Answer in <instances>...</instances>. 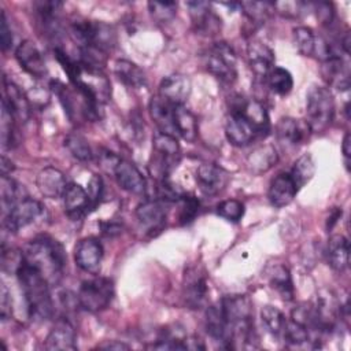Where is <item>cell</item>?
<instances>
[{
	"instance_id": "obj_1",
	"label": "cell",
	"mask_w": 351,
	"mask_h": 351,
	"mask_svg": "<svg viewBox=\"0 0 351 351\" xmlns=\"http://www.w3.org/2000/svg\"><path fill=\"white\" fill-rule=\"evenodd\" d=\"M25 261L49 282L56 285L63 277L66 252L59 241L49 236H38L23 248Z\"/></svg>"
},
{
	"instance_id": "obj_2",
	"label": "cell",
	"mask_w": 351,
	"mask_h": 351,
	"mask_svg": "<svg viewBox=\"0 0 351 351\" xmlns=\"http://www.w3.org/2000/svg\"><path fill=\"white\" fill-rule=\"evenodd\" d=\"M15 276L21 284L29 317L34 319L51 318L53 302L49 293V282L26 261H23Z\"/></svg>"
},
{
	"instance_id": "obj_3",
	"label": "cell",
	"mask_w": 351,
	"mask_h": 351,
	"mask_svg": "<svg viewBox=\"0 0 351 351\" xmlns=\"http://www.w3.org/2000/svg\"><path fill=\"white\" fill-rule=\"evenodd\" d=\"M181 156L180 144L176 136L156 133L152 140V156L149 162V173L158 181L166 180L177 167Z\"/></svg>"
},
{
	"instance_id": "obj_4",
	"label": "cell",
	"mask_w": 351,
	"mask_h": 351,
	"mask_svg": "<svg viewBox=\"0 0 351 351\" xmlns=\"http://www.w3.org/2000/svg\"><path fill=\"white\" fill-rule=\"evenodd\" d=\"M335 100L325 86H313L307 93L306 122L311 132H324L333 121Z\"/></svg>"
},
{
	"instance_id": "obj_5",
	"label": "cell",
	"mask_w": 351,
	"mask_h": 351,
	"mask_svg": "<svg viewBox=\"0 0 351 351\" xmlns=\"http://www.w3.org/2000/svg\"><path fill=\"white\" fill-rule=\"evenodd\" d=\"M71 30L81 45L93 47L106 53L117 44L115 30L104 22L80 19L73 23Z\"/></svg>"
},
{
	"instance_id": "obj_6",
	"label": "cell",
	"mask_w": 351,
	"mask_h": 351,
	"mask_svg": "<svg viewBox=\"0 0 351 351\" xmlns=\"http://www.w3.org/2000/svg\"><path fill=\"white\" fill-rule=\"evenodd\" d=\"M114 282L107 277L85 280L78 291V304L90 313L104 310L112 300Z\"/></svg>"
},
{
	"instance_id": "obj_7",
	"label": "cell",
	"mask_w": 351,
	"mask_h": 351,
	"mask_svg": "<svg viewBox=\"0 0 351 351\" xmlns=\"http://www.w3.org/2000/svg\"><path fill=\"white\" fill-rule=\"evenodd\" d=\"M206 69L222 82L232 84L237 77V59L233 48L226 43H215L206 56Z\"/></svg>"
},
{
	"instance_id": "obj_8",
	"label": "cell",
	"mask_w": 351,
	"mask_h": 351,
	"mask_svg": "<svg viewBox=\"0 0 351 351\" xmlns=\"http://www.w3.org/2000/svg\"><path fill=\"white\" fill-rule=\"evenodd\" d=\"M43 214V204L32 197H25L3 214V228L11 233L33 223Z\"/></svg>"
},
{
	"instance_id": "obj_9",
	"label": "cell",
	"mask_w": 351,
	"mask_h": 351,
	"mask_svg": "<svg viewBox=\"0 0 351 351\" xmlns=\"http://www.w3.org/2000/svg\"><path fill=\"white\" fill-rule=\"evenodd\" d=\"M222 314L229 325V333L233 326L252 322V303L245 295H228L219 302Z\"/></svg>"
},
{
	"instance_id": "obj_10",
	"label": "cell",
	"mask_w": 351,
	"mask_h": 351,
	"mask_svg": "<svg viewBox=\"0 0 351 351\" xmlns=\"http://www.w3.org/2000/svg\"><path fill=\"white\" fill-rule=\"evenodd\" d=\"M207 280L206 273L199 267H189L184 276L182 295L185 304L189 308H199L207 299Z\"/></svg>"
},
{
	"instance_id": "obj_11",
	"label": "cell",
	"mask_w": 351,
	"mask_h": 351,
	"mask_svg": "<svg viewBox=\"0 0 351 351\" xmlns=\"http://www.w3.org/2000/svg\"><path fill=\"white\" fill-rule=\"evenodd\" d=\"M77 266L88 273H97L103 259V247L96 237L81 239L74 248Z\"/></svg>"
},
{
	"instance_id": "obj_12",
	"label": "cell",
	"mask_w": 351,
	"mask_h": 351,
	"mask_svg": "<svg viewBox=\"0 0 351 351\" xmlns=\"http://www.w3.org/2000/svg\"><path fill=\"white\" fill-rule=\"evenodd\" d=\"M225 134L228 141L236 147H244L259 136L251 122L239 111L229 112L225 122Z\"/></svg>"
},
{
	"instance_id": "obj_13",
	"label": "cell",
	"mask_w": 351,
	"mask_h": 351,
	"mask_svg": "<svg viewBox=\"0 0 351 351\" xmlns=\"http://www.w3.org/2000/svg\"><path fill=\"white\" fill-rule=\"evenodd\" d=\"M311 133V129L306 121L295 119L291 117L281 118L276 125L277 140L287 147H298L303 144Z\"/></svg>"
},
{
	"instance_id": "obj_14",
	"label": "cell",
	"mask_w": 351,
	"mask_h": 351,
	"mask_svg": "<svg viewBox=\"0 0 351 351\" xmlns=\"http://www.w3.org/2000/svg\"><path fill=\"white\" fill-rule=\"evenodd\" d=\"M191 80L184 74H170L159 84V96L173 106H184L191 95Z\"/></svg>"
},
{
	"instance_id": "obj_15",
	"label": "cell",
	"mask_w": 351,
	"mask_h": 351,
	"mask_svg": "<svg viewBox=\"0 0 351 351\" xmlns=\"http://www.w3.org/2000/svg\"><path fill=\"white\" fill-rule=\"evenodd\" d=\"M15 58L19 66L32 77L41 78L47 74V66H45L44 58L33 41L30 40L22 41L15 49Z\"/></svg>"
},
{
	"instance_id": "obj_16",
	"label": "cell",
	"mask_w": 351,
	"mask_h": 351,
	"mask_svg": "<svg viewBox=\"0 0 351 351\" xmlns=\"http://www.w3.org/2000/svg\"><path fill=\"white\" fill-rule=\"evenodd\" d=\"M196 181L206 195L219 193L229 181V174L214 163H202L196 171Z\"/></svg>"
},
{
	"instance_id": "obj_17",
	"label": "cell",
	"mask_w": 351,
	"mask_h": 351,
	"mask_svg": "<svg viewBox=\"0 0 351 351\" xmlns=\"http://www.w3.org/2000/svg\"><path fill=\"white\" fill-rule=\"evenodd\" d=\"M247 59L251 70L256 77L266 78L274 67L273 49L259 40H252L247 45Z\"/></svg>"
},
{
	"instance_id": "obj_18",
	"label": "cell",
	"mask_w": 351,
	"mask_h": 351,
	"mask_svg": "<svg viewBox=\"0 0 351 351\" xmlns=\"http://www.w3.org/2000/svg\"><path fill=\"white\" fill-rule=\"evenodd\" d=\"M114 177L117 180V184L126 192L133 195H144L147 189L145 180L140 170L130 163L129 160H122L117 163L114 169Z\"/></svg>"
},
{
	"instance_id": "obj_19",
	"label": "cell",
	"mask_w": 351,
	"mask_h": 351,
	"mask_svg": "<svg viewBox=\"0 0 351 351\" xmlns=\"http://www.w3.org/2000/svg\"><path fill=\"white\" fill-rule=\"evenodd\" d=\"M62 197H63L64 211L73 221L81 219L84 215L88 214L89 208H92L86 191L75 182L67 184Z\"/></svg>"
},
{
	"instance_id": "obj_20",
	"label": "cell",
	"mask_w": 351,
	"mask_h": 351,
	"mask_svg": "<svg viewBox=\"0 0 351 351\" xmlns=\"http://www.w3.org/2000/svg\"><path fill=\"white\" fill-rule=\"evenodd\" d=\"M193 26L197 33L215 34L221 29V19L210 10V4L204 1H188Z\"/></svg>"
},
{
	"instance_id": "obj_21",
	"label": "cell",
	"mask_w": 351,
	"mask_h": 351,
	"mask_svg": "<svg viewBox=\"0 0 351 351\" xmlns=\"http://www.w3.org/2000/svg\"><path fill=\"white\" fill-rule=\"evenodd\" d=\"M45 348L49 351H55V350L73 351L77 348L75 329L69 319L66 318L59 319L52 326V329L49 330L45 339Z\"/></svg>"
},
{
	"instance_id": "obj_22",
	"label": "cell",
	"mask_w": 351,
	"mask_h": 351,
	"mask_svg": "<svg viewBox=\"0 0 351 351\" xmlns=\"http://www.w3.org/2000/svg\"><path fill=\"white\" fill-rule=\"evenodd\" d=\"M67 184L69 182L64 174L59 169L51 167V166L40 170L36 177V185L40 193L49 199L62 197Z\"/></svg>"
},
{
	"instance_id": "obj_23",
	"label": "cell",
	"mask_w": 351,
	"mask_h": 351,
	"mask_svg": "<svg viewBox=\"0 0 351 351\" xmlns=\"http://www.w3.org/2000/svg\"><path fill=\"white\" fill-rule=\"evenodd\" d=\"M3 107H5L16 121L26 122L30 117V104L27 97L18 85L7 80H4Z\"/></svg>"
},
{
	"instance_id": "obj_24",
	"label": "cell",
	"mask_w": 351,
	"mask_h": 351,
	"mask_svg": "<svg viewBox=\"0 0 351 351\" xmlns=\"http://www.w3.org/2000/svg\"><path fill=\"white\" fill-rule=\"evenodd\" d=\"M298 186L289 173H280L276 176L269 186L267 197L274 207H284L289 204L298 193Z\"/></svg>"
},
{
	"instance_id": "obj_25",
	"label": "cell",
	"mask_w": 351,
	"mask_h": 351,
	"mask_svg": "<svg viewBox=\"0 0 351 351\" xmlns=\"http://www.w3.org/2000/svg\"><path fill=\"white\" fill-rule=\"evenodd\" d=\"M136 217L147 232H159L166 221V211L163 204L158 200H145L136 208Z\"/></svg>"
},
{
	"instance_id": "obj_26",
	"label": "cell",
	"mask_w": 351,
	"mask_h": 351,
	"mask_svg": "<svg viewBox=\"0 0 351 351\" xmlns=\"http://www.w3.org/2000/svg\"><path fill=\"white\" fill-rule=\"evenodd\" d=\"M321 74L329 85L339 90H347L350 88L348 63L344 62L343 56H335L322 62Z\"/></svg>"
},
{
	"instance_id": "obj_27",
	"label": "cell",
	"mask_w": 351,
	"mask_h": 351,
	"mask_svg": "<svg viewBox=\"0 0 351 351\" xmlns=\"http://www.w3.org/2000/svg\"><path fill=\"white\" fill-rule=\"evenodd\" d=\"M174 107L173 104L163 100L159 95L154 96L149 100V115L155 125L158 126L160 133L176 136V128H174Z\"/></svg>"
},
{
	"instance_id": "obj_28",
	"label": "cell",
	"mask_w": 351,
	"mask_h": 351,
	"mask_svg": "<svg viewBox=\"0 0 351 351\" xmlns=\"http://www.w3.org/2000/svg\"><path fill=\"white\" fill-rule=\"evenodd\" d=\"M267 280L273 289L277 291V293L287 302L292 300L295 296L293 289V281L291 277V273L288 267L284 265H274L267 271Z\"/></svg>"
},
{
	"instance_id": "obj_29",
	"label": "cell",
	"mask_w": 351,
	"mask_h": 351,
	"mask_svg": "<svg viewBox=\"0 0 351 351\" xmlns=\"http://www.w3.org/2000/svg\"><path fill=\"white\" fill-rule=\"evenodd\" d=\"M206 330L215 340L228 347L229 341V325L222 314L219 303L210 306L206 311Z\"/></svg>"
},
{
	"instance_id": "obj_30",
	"label": "cell",
	"mask_w": 351,
	"mask_h": 351,
	"mask_svg": "<svg viewBox=\"0 0 351 351\" xmlns=\"http://www.w3.org/2000/svg\"><path fill=\"white\" fill-rule=\"evenodd\" d=\"M350 244L343 234H335L328 243V262L336 271H343L348 266Z\"/></svg>"
},
{
	"instance_id": "obj_31",
	"label": "cell",
	"mask_w": 351,
	"mask_h": 351,
	"mask_svg": "<svg viewBox=\"0 0 351 351\" xmlns=\"http://www.w3.org/2000/svg\"><path fill=\"white\" fill-rule=\"evenodd\" d=\"M174 128H176V134L181 136L186 141L192 143L197 137L196 117L184 106L174 107Z\"/></svg>"
},
{
	"instance_id": "obj_32",
	"label": "cell",
	"mask_w": 351,
	"mask_h": 351,
	"mask_svg": "<svg viewBox=\"0 0 351 351\" xmlns=\"http://www.w3.org/2000/svg\"><path fill=\"white\" fill-rule=\"evenodd\" d=\"M114 73L119 81H122L129 88H141L145 85V75L143 70L126 59H118L114 63Z\"/></svg>"
},
{
	"instance_id": "obj_33",
	"label": "cell",
	"mask_w": 351,
	"mask_h": 351,
	"mask_svg": "<svg viewBox=\"0 0 351 351\" xmlns=\"http://www.w3.org/2000/svg\"><path fill=\"white\" fill-rule=\"evenodd\" d=\"M277 159L278 156L273 145H262L251 152V155L248 156V167L252 173L261 174L271 169L276 165Z\"/></svg>"
},
{
	"instance_id": "obj_34",
	"label": "cell",
	"mask_w": 351,
	"mask_h": 351,
	"mask_svg": "<svg viewBox=\"0 0 351 351\" xmlns=\"http://www.w3.org/2000/svg\"><path fill=\"white\" fill-rule=\"evenodd\" d=\"M314 173H315V163L310 154H304L300 158H298L292 166V170L289 171L298 189L306 185L313 178Z\"/></svg>"
},
{
	"instance_id": "obj_35",
	"label": "cell",
	"mask_w": 351,
	"mask_h": 351,
	"mask_svg": "<svg viewBox=\"0 0 351 351\" xmlns=\"http://www.w3.org/2000/svg\"><path fill=\"white\" fill-rule=\"evenodd\" d=\"M23 185L18 184L8 176H1V206L3 214L7 213L12 206H15L22 199L27 197L23 196Z\"/></svg>"
},
{
	"instance_id": "obj_36",
	"label": "cell",
	"mask_w": 351,
	"mask_h": 351,
	"mask_svg": "<svg viewBox=\"0 0 351 351\" xmlns=\"http://www.w3.org/2000/svg\"><path fill=\"white\" fill-rule=\"evenodd\" d=\"M269 88L277 95H288L293 86L292 74L284 67H273L267 74Z\"/></svg>"
},
{
	"instance_id": "obj_37",
	"label": "cell",
	"mask_w": 351,
	"mask_h": 351,
	"mask_svg": "<svg viewBox=\"0 0 351 351\" xmlns=\"http://www.w3.org/2000/svg\"><path fill=\"white\" fill-rule=\"evenodd\" d=\"M261 321L265 329L273 336H281L287 322L284 314L277 307L269 304L261 308Z\"/></svg>"
},
{
	"instance_id": "obj_38",
	"label": "cell",
	"mask_w": 351,
	"mask_h": 351,
	"mask_svg": "<svg viewBox=\"0 0 351 351\" xmlns=\"http://www.w3.org/2000/svg\"><path fill=\"white\" fill-rule=\"evenodd\" d=\"M240 7L244 10V14L252 23H265V21L270 16L271 11H274L273 3L269 1H245L240 3Z\"/></svg>"
},
{
	"instance_id": "obj_39",
	"label": "cell",
	"mask_w": 351,
	"mask_h": 351,
	"mask_svg": "<svg viewBox=\"0 0 351 351\" xmlns=\"http://www.w3.org/2000/svg\"><path fill=\"white\" fill-rule=\"evenodd\" d=\"M289 346H302L310 341V330L307 326L291 319H287L282 335H281Z\"/></svg>"
},
{
	"instance_id": "obj_40",
	"label": "cell",
	"mask_w": 351,
	"mask_h": 351,
	"mask_svg": "<svg viewBox=\"0 0 351 351\" xmlns=\"http://www.w3.org/2000/svg\"><path fill=\"white\" fill-rule=\"evenodd\" d=\"M64 147L75 159L81 162H89L93 156L88 141L77 133H71L64 138Z\"/></svg>"
},
{
	"instance_id": "obj_41",
	"label": "cell",
	"mask_w": 351,
	"mask_h": 351,
	"mask_svg": "<svg viewBox=\"0 0 351 351\" xmlns=\"http://www.w3.org/2000/svg\"><path fill=\"white\" fill-rule=\"evenodd\" d=\"M292 36H293V43L302 55L304 56L314 55L315 36L310 27L298 26L292 30Z\"/></svg>"
},
{
	"instance_id": "obj_42",
	"label": "cell",
	"mask_w": 351,
	"mask_h": 351,
	"mask_svg": "<svg viewBox=\"0 0 351 351\" xmlns=\"http://www.w3.org/2000/svg\"><path fill=\"white\" fill-rule=\"evenodd\" d=\"M148 11L151 18L158 23L170 22L177 12L176 1H149Z\"/></svg>"
},
{
	"instance_id": "obj_43",
	"label": "cell",
	"mask_w": 351,
	"mask_h": 351,
	"mask_svg": "<svg viewBox=\"0 0 351 351\" xmlns=\"http://www.w3.org/2000/svg\"><path fill=\"white\" fill-rule=\"evenodd\" d=\"M178 221L181 225L189 223L195 219L199 211V200L191 195H182L178 199Z\"/></svg>"
},
{
	"instance_id": "obj_44",
	"label": "cell",
	"mask_w": 351,
	"mask_h": 351,
	"mask_svg": "<svg viewBox=\"0 0 351 351\" xmlns=\"http://www.w3.org/2000/svg\"><path fill=\"white\" fill-rule=\"evenodd\" d=\"M217 214L226 221L239 222L244 215V204L236 199H228L217 206Z\"/></svg>"
},
{
	"instance_id": "obj_45",
	"label": "cell",
	"mask_w": 351,
	"mask_h": 351,
	"mask_svg": "<svg viewBox=\"0 0 351 351\" xmlns=\"http://www.w3.org/2000/svg\"><path fill=\"white\" fill-rule=\"evenodd\" d=\"M15 118L8 112L5 107L1 111V145L3 148H12L16 143L15 140Z\"/></svg>"
},
{
	"instance_id": "obj_46",
	"label": "cell",
	"mask_w": 351,
	"mask_h": 351,
	"mask_svg": "<svg viewBox=\"0 0 351 351\" xmlns=\"http://www.w3.org/2000/svg\"><path fill=\"white\" fill-rule=\"evenodd\" d=\"M23 261H25L23 251L14 250V248H10L8 251H5L4 247H3V251H1V266H3L4 271L16 274V271L22 266Z\"/></svg>"
},
{
	"instance_id": "obj_47",
	"label": "cell",
	"mask_w": 351,
	"mask_h": 351,
	"mask_svg": "<svg viewBox=\"0 0 351 351\" xmlns=\"http://www.w3.org/2000/svg\"><path fill=\"white\" fill-rule=\"evenodd\" d=\"M86 193L89 196V202L93 208L99 203V200L101 199V195H103V181L97 174H93L92 178L89 180Z\"/></svg>"
},
{
	"instance_id": "obj_48",
	"label": "cell",
	"mask_w": 351,
	"mask_h": 351,
	"mask_svg": "<svg viewBox=\"0 0 351 351\" xmlns=\"http://www.w3.org/2000/svg\"><path fill=\"white\" fill-rule=\"evenodd\" d=\"M317 18L321 21L322 25H330L333 18H335V11L332 3L328 1H318L314 4Z\"/></svg>"
},
{
	"instance_id": "obj_49",
	"label": "cell",
	"mask_w": 351,
	"mask_h": 351,
	"mask_svg": "<svg viewBox=\"0 0 351 351\" xmlns=\"http://www.w3.org/2000/svg\"><path fill=\"white\" fill-rule=\"evenodd\" d=\"M0 43H1V49L4 52L12 45V33L8 26V21L4 11L1 12V18H0Z\"/></svg>"
},
{
	"instance_id": "obj_50",
	"label": "cell",
	"mask_w": 351,
	"mask_h": 351,
	"mask_svg": "<svg viewBox=\"0 0 351 351\" xmlns=\"http://www.w3.org/2000/svg\"><path fill=\"white\" fill-rule=\"evenodd\" d=\"M273 7L278 10L280 14L287 15V16H298L302 11L303 3L299 1H280V3H273Z\"/></svg>"
},
{
	"instance_id": "obj_51",
	"label": "cell",
	"mask_w": 351,
	"mask_h": 351,
	"mask_svg": "<svg viewBox=\"0 0 351 351\" xmlns=\"http://www.w3.org/2000/svg\"><path fill=\"white\" fill-rule=\"evenodd\" d=\"M0 313H1V319L5 321L11 317V296L4 284H1V298H0Z\"/></svg>"
},
{
	"instance_id": "obj_52",
	"label": "cell",
	"mask_w": 351,
	"mask_h": 351,
	"mask_svg": "<svg viewBox=\"0 0 351 351\" xmlns=\"http://www.w3.org/2000/svg\"><path fill=\"white\" fill-rule=\"evenodd\" d=\"M350 144H351V138H350V133H346L344 134V138H343V144H341V151H343V155H344V162H346V167L348 170V163H350Z\"/></svg>"
},
{
	"instance_id": "obj_53",
	"label": "cell",
	"mask_w": 351,
	"mask_h": 351,
	"mask_svg": "<svg viewBox=\"0 0 351 351\" xmlns=\"http://www.w3.org/2000/svg\"><path fill=\"white\" fill-rule=\"evenodd\" d=\"M99 348H101V350H129V346L125 344V343L114 340V341H108V343L100 344Z\"/></svg>"
},
{
	"instance_id": "obj_54",
	"label": "cell",
	"mask_w": 351,
	"mask_h": 351,
	"mask_svg": "<svg viewBox=\"0 0 351 351\" xmlns=\"http://www.w3.org/2000/svg\"><path fill=\"white\" fill-rule=\"evenodd\" d=\"M14 170V165L4 155L1 156V176H8Z\"/></svg>"
}]
</instances>
